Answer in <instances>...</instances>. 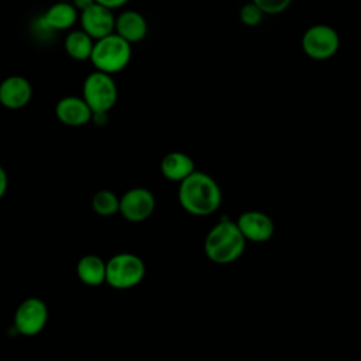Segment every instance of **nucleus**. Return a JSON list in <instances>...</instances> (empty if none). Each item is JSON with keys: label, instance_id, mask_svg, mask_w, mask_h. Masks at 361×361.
I'll return each instance as SVG.
<instances>
[{"label": "nucleus", "instance_id": "nucleus-4", "mask_svg": "<svg viewBox=\"0 0 361 361\" xmlns=\"http://www.w3.org/2000/svg\"><path fill=\"white\" fill-rule=\"evenodd\" d=\"M106 283L114 289H131L145 276L144 261L133 252H118L106 262Z\"/></svg>", "mask_w": 361, "mask_h": 361}, {"label": "nucleus", "instance_id": "nucleus-6", "mask_svg": "<svg viewBox=\"0 0 361 361\" xmlns=\"http://www.w3.org/2000/svg\"><path fill=\"white\" fill-rule=\"evenodd\" d=\"M302 51L314 61L333 58L340 48V35L334 27L327 24L310 25L302 35Z\"/></svg>", "mask_w": 361, "mask_h": 361}, {"label": "nucleus", "instance_id": "nucleus-21", "mask_svg": "<svg viewBox=\"0 0 361 361\" xmlns=\"http://www.w3.org/2000/svg\"><path fill=\"white\" fill-rule=\"evenodd\" d=\"M130 0H96L97 4H102L110 10H114V8H120L123 7L124 4H127Z\"/></svg>", "mask_w": 361, "mask_h": 361}, {"label": "nucleus", "instance_id": "nucleus-18", "mask_svg": "<svg viewBox=\"0 0 361 361\" xmlns=\"http://www.w3.org/2000/svg\"><path fill=\"white\" fill-rule=\"evenodd\" d=\"M92 207L96 214L102 217H110L116 213H120V197L113 190L102 189L93 195Z\"/></svg>", "mask_w": 361, "mask_h": 361}, {"label": "nucleus", "instance_id": "nucleus-13", "mask_svg": "<svg viewBox=\"0 0 361 361\" xmlns=\"http://www.w3.org/2000/svg\"><path fill=\"white\" fill-rule=\"evenodd\" d=\"M116 34L130 44L141 42L148 34L145 17L135 10H126L116 18Z\"/></svg>", "mask_w": 361, "mask_h": 361}, {"label": "nucleus", "instance_id": "nucleus-7", "mask_svg": "<svg viewBox=\"0 0 361 361\" xmlns=\"http://www.w3.org/2000/svg\"><path fill=\"white\" fill-rule=\"evenodd\" d=\"M48 306L39 298H27L16 309L14 329L17 333L31 337L39 334L48 323Z\"/></svg>", "mask_w": 361, "mask_h": 361}, {"label": "nucleus", "instance_id": "nucleus-12", "mask_svg": "<svg viewBox=\"0 0 361 361\" xmlns=\"http://www.w3.org/2000/svg\"><path fill=\"white\" fill-rule=\"evenodd\" d=\"M56 118L68 127H80L92 121L93 111L83 97L65 96L55 106Z\"/></svg>", "mask_w": 361, "mask_h": 361}, {"label": "nucleus", "instance_id": "nucleus-22", "mask_svg": "<svg viewBox=\"0 0 361 361\" xmlns=\"http://www.w3.org/2000/svg\"><path fill=\"white\" fill-rule=\"evenodd\" d=\"M8 188V175L4 168H0V197H3Z\"/></svg>", "mask_w": 361, "mask_h": 361}, {"label": "nucleus", "instance_id": "nucleus-9", "mask_svg": "<svg viewBox=\"0 0 361 361\" xmlns=\"http://www.w3.org/2000/svg\"><path fill=\"white\" fill-rule=\"evenodd\" d=\"M116 18L113 10L94 3L89 8L83 10L79 16L80 27L94 41L102 39L116 31Z\"/></svg>", "mask_w": 361, "mask_h": 361}, {"label": "nucleus", "instance_id": "nucleus-17", "mask_svg": "<svg viewBox=\"0 0 361 361\" xmlns=\"http://www.w3.org/2000/svg\"><path fill=\"white\" fill-rule=\"evenodd\" d=\"M94 42L96 41L83 30H73L66 35L63 48L72 59L82 62L92 58Z\"/></svg>", "mask_w": 361, "mask_h": 361}, {"label": "nucleus", "instance_id": "nucleus-5", "mask_svg": "<svg viewBox=\"0 0 361 361\" xmlns=\"http://www.w3.org/2000/svg\"><path fill=\"white\" fill-rule=\"evenodd\" d=\"M82 97L93 113H109L118 97V90L113 75L94 71L83 82Z\"/></svg>", "mask_w": 361, "mask_h": 361}, {"label": "nucleus", "instance_id": "nucleus-14", "mask_svg": "<svg viewBox=\"0 0 361 361\" xmlns=\"http://www.w3.org/2000/svg\"><path fill=\"white\" fill-rule=\"evenodd\" d=\"M78 8L68 1H58L48 7L41 16V21L49 31H65L78 21Z\"/></svg>", "mask_w": 361, "mask_h": 361}, {"label": "nucleus", "instance_id": "nucleus-16", "mask_svg": "<svg viewBox=\"0 0 361 361\" xmlns=\"http://www.w3.org/2000/svg\"><path fill=\"white\" fill-rule=\"evenodd\" d=\"M106 262L94 255V254H86L83 255L76 265V274L82 283L87 286H100L102 283H106Z\"/></svg>", "mask_w": 361, "mask_h": 361}, {"label": "nucleus", "instance_id": "nucleus-20", "mask_svg": "<svg viewBox=\"0 0 361 361\" xmlns=\"http://www.w3.org/2000/svg\"><path fill=\"white\" fill-rule=\"evenodd\" d=\"M264 14H281L292 4V0H251Z\"/></svg>", "mask_w": 361, "mask_h": 361}, {"label": "nucleus", "instance_id": "nucleus-23", "mask_svg": "<svg viewBox=\"0 0 361 361\" xmlns=\"http://www.w3.org/2000/svg\"><path fill=\"white\" fill-rule=\"evenodd\" d=\"M96 3V0H72V4L78 8V11H83L86 8H89L90 6H93Z\"/></svg>", "mask_w": 361, "mask_h": 361}, {"label": "nucleus", "instance_id": "nucleus-15", "mask_svg": "<svg viewBox=\"0 0 361 361\" xmlns=\"http://www.w3.org/2000/svg\"><path fill=\"white\" fill-rule=\"evenodd\" d=\"M196 171L195 161L185 152L173 151L166 154L161 161V173L172 182H183Z\"/></svg>", "mask_w": 361, "mask_h": 361}, {"label": "nucleus", "instance_id": "nucleus-10", "mask_svg": "<svg viewBox=\"0 0 361 361\" xmlns=\"http://www.w3.org/2000/svg\"><path fill=\"white\" fill-rule=\"evenodd\" d=\"M235 221L245 240L251 243H265L275 233L274 220L259 210L243 212Z\"/></svg>", "mask_w": 361, "mask_h": 361}, {"label": "nucleus", "instance_id": "nucleus-11", "mask_svg": "<svg viewBox=\"0 0 361 361\" xmlns=\"http://www.w3.org/2000/svg\"><path fill=\"white\" fill-rule=\"evenodd\" d=\"M32 97V86L28 79L20 75L6 78L0 85V103L8 110L25 107Z\"/></svg>", "mask_w": 361, "mask_h": 361}, {"label": "nucleus", "instance_id": "nucleus-3", "mask_svg": "<svg viewBox=\"0 0 361 361\" xmlns=\"http://www.w3.org/2000/svg\"><path fill=\"white\" fill-rule=\"evenodd\" d=\"M131 59V44L113 32L94 42L90 62L96 71L113 75L123 71Z\"/></svg>", "mask_w": 361, "mask_h": 361}, {"label": "nucleus", "instance_id": "nucleus-1", "mask_svg": "<svg viewBox=\"0 0 361 361\" xmlns=\"http://www.w3.org/2000/svg\"><path fill=\"white\" fill-rule=\"evenodd\" d=\"M178 200L182 209L192 216H210L221 204V189L210 175L196 169L180 182Z\"/></svg>", "mask_w": 361, "mask_h": 361}, {"label": "nucleus", "instance_id": "nucleus-19", "mask_svg": "<svg viewBox=\"0 0 361 361\" xmlns=\"http://www.w3.org/2000/svg\"><path fill=\"white\" fill-rule=\"evenodd\" d=\"M264 18V11L252 1L245 3L240 10V20L247 27L258 25Z\"/></svg>", "mask_w": 361, "mask_h": 361}, {"label": "nucleus", "instance_id": "nucleus-8", "mask_svg": "<svg viewBox=\"0 0 361 361\" xmlns=\"http://www.w3.org/2000/svg\"><path fill=\"white\" fill-rule=\"evenodd\" d=\"M155 210V196L147 188H131L120 197V214L130 223H141Z\"/></svg>", "mask_w": 361, "mask_h": 361}, {"label": "nucleus", "instance_id": "nucleus-2", "mask_svg": "<svg viewBox=\"0 0 361 361\" xmlns=\"http://www.w3.org/2000/svg\"><path fill=\"white\" fill-rule=\"evenodd\" d=\"M247 240L237 226V221L227 217L217 221L206 234L204 254L219 265L233 264L243 255Z\"/></svg>", "mask_w": 361, "mask_h": 361}]
</instances>
